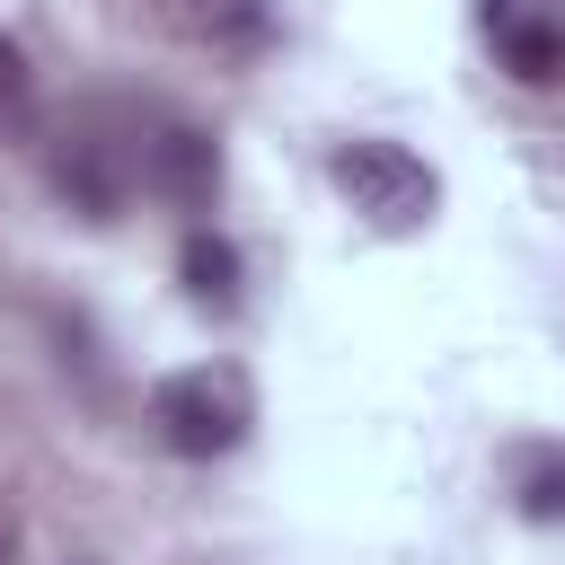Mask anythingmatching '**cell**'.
<instances>
[{
  "instance_id": "cell-1",
  "label": "cell",
  "mask_w": 565,
  "mask_h": 565,
  "mask_svg": "<svg viewBox=\"0 0 565 565\" xmlns=\"http://www.w3.org/2000/svg\"><path fill=\"white\" fill-rule=\"evenodd\" d=\"M247 424H256V388L238 362H194L150 388V433L177 459H230L247 441Z\"/></svg>"
},
{
  "instance_id": "cell-2",
  "label": "cell",
  "mask_w": 565,
  "mask_h": 565,
  "mask_svg": "<svg viewBox=\"0 0 565 565\" xmlns=\"http://www.w3.org/2000/svg\"><path fill=\"white\" fill-rule=\"evenodd\" d=\"M327 177H335V194H344L371 230H388V238H406V230H424V221L441 212V177H433L406 141H388V132L335 141V150H327Z\"/></svg>"
},
{
  "instance_id": "cell-3",
  "label": "cell",
  "mask_w": 565,
  "mask_h": 565,
  "mask_svg": "<svg viewBox=\"0 0 565 565\" xmlns=\"http://www.w3.org/2000/svg\"><path fill=\"white\" fill-rule=\"evenodd\" d=\"M44 177H53V194L79 221H115L132 203V185H141V150L115 141V132H97V124H79V132H62L44 150Z\"/></svg>"
},
{
  "instance_id": "cell-4",
  "label": "cell",
  "mask_w": 565,
  "mask_h": 565,
  "mask_svg": "<svg viewBox=\"0 0 565 565\" xmlns=\"http://www.w3.org/2000/svg\"><path fill=\"white\" fill-rule=\"evenodd\" d=\"M477 26L521 88H565V0H477Z\"/></svg>"
},
{
  "instance_id": "cell-5",
  "label": "cell",
  "mask_w": 565,
  "mask_h": 565,
  "mask_svg": "<svg viewBox=\"0 0 565 565\" xmlns=\"http://www.w3.org/2000/svg\"><path fill=\"white\" fill-rule=\"evenodd\" d=\"M141 185H150L159 203H177V212H212V194H221V141H212L203 124H159V132H141Z\"/></svg>"
},
{
  "instance_id": "cell-6",
  "label": "cell",
  "mask_w": 565,
  "mask_h": 565,
  "mask_svg": "<svg viewBox=\"0 0 565 565\" xmlns=\"http://www.w3.org/2000/svg\"><path fill=\"white\" fill-rule=\"evenodd\" d=\"M177 282H185V300L194 309H212V318H230L238 309V247L221 238V230H185V247H177Z\"/></svg>"
},
{
  "instance_id": "cell-7",
  "label": "cell",
  "mask_w": 565,
  "mask_h": 565,
  "mask_svg": "<svg viewBox=\"0 0 565 565\" xmlns=\"http://www.w3.org/2000/svg\"><path fill=\"white\" fill-rule=\"evenodd\" d=\"M168 18L203 44H256L265 35V0H168Z\"/></svg>"
},
{
  "instance_id": "cell-8",
  "label": "cell",
  "mask_w": 565,
  "mask_h": 565,
  "mask_svg": "<svg viewBox=\"0 0 565 565\" xmlns=\"http://www.w3.org/2000/svg\"><path fill=\"white\" fill-rule=\"evenodd\" d=\"M512 503H521V521H539V530H565V450H539V459L521 468Z\"/></svg>"
},
{
  "instance_id": "cell-9",
  "label": "cell",
  "mask_w": 565,
  "mask_h": 565,
  "mask_svg": "<svg viewBox=\"0 0 565 565\" xmlns=\"http://www.w3.org/2000/svg\"><path fill=\"white\" fill-rule=\"evenodd\" d=\"M26 115H35V71H26V53H18L9 35H0V124L18 132Z\"/></svg>"
},
{
  "instance_id": "cell-10",
  "label": "cell",
  "mask_w": 565,
  "mask_h": 565,
  "mask_svg": "<svg viewBox=\"0 0 565 565\" xmlns=\"http://www.w3.org/2000/svg\"><path fill=\"white\" fill-rule=\"evenodd\" d=\"M0 565H9V547H0Z\"/></svg>"
}]
</instances>
